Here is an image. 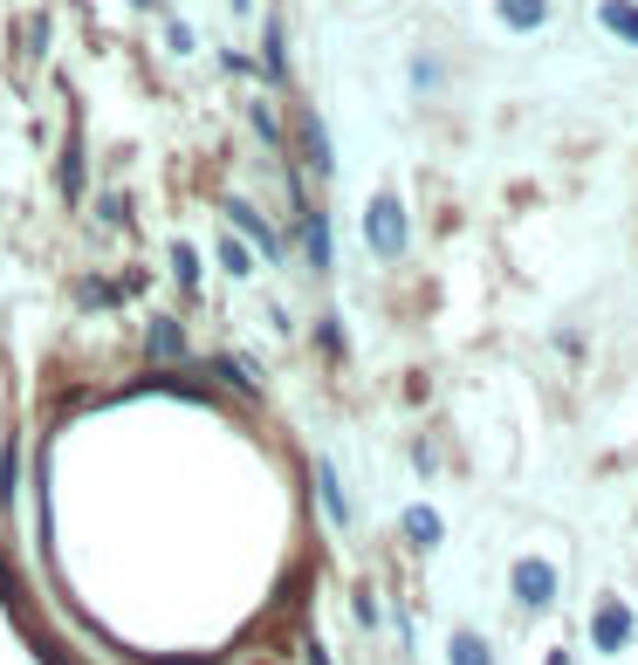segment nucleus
Masks as SVG:
<instances>
[{
    "mask_svg": "<svg viewBox=\"0 0 638 665\" xmlns=\"http://www.w3.org/2000/svg\"><path fill=\"white\" fill-rule=\"evenodd\" d=\"M364 241H371L378 261H398V254H405V207H398V192H378V199H371Z\"/></svg>",
    "mask_w": 638,
    "mask_h": 665,
    "instance_id": "obj_1",
    "label": "nucleus"
},
{
    "mask_svg": "<svg viewBox=\"0 0 638 665\" xmlns=\"http://www.w3.org/2000/svg\"><path fill=\"white\" fill-rule=\"evenodd\" d=\"M508 583H515L522 610H549V604H556V591H564V576H556V562H543V556H522L515 570H508Z\"/></svg>",
    "mask_w": 638,
    "mask_h": 665,
    "instance_id": "obj_2",
    "label": "nucleus"
},
{
    "mask_svg": "<svg viewBox=\"0 0 638 665\" xmlns=\"http://www.w3.org/2000/svg\"><path fill=\"white\" fill-rule=\"evenodd\" d=\"M631 631H638V618H631V604H625V597H604V604H598V618H591V645H598V652H611V658H618V652L631 645Z\"/></svg>",
    "mask_w": 638,
    "mask_h": 665,
    "instance_id": "obj_3",
    "label": "nucleus"
},
{
    "mask_svg": "<svg viewBox=\"0 0 638 665\" xmlns=\"http://www.w3.org/2000/svg\"><path fill=\"white\" fill-rule=\"evenodd\" d=\"M302 247H310V268L329 275V220L316 207H302Z\"/></svg>",
    "mask_w": 638,
    "mask_h": 665,
    "instance_id": "obj_4",
    "label": "nucleus"
},
{
    "mask_svg": "<svg viewBox=\"0 0 638 665\" xmlns=\"http://www.w3.org/2000/svg\"><path fill=\"white\" fill-rule=\"evenodd\" d=\"M227 220H234V226H241V234H247L254 247H262V254H282V241H275V234H268V220H262V213H254V207H247V199H234V207H227Z\"/></svg>",
    "mask_w": 638,
    "mask_h": 665,
    "instance_id": "obj_5",
    "label": "nucleus"
},
{
    "mask_svg": "<svg viewBox=\"0 0 638 665\" xmlns=\"http://www.w3.org/2000/svg\"><path fill=\"white\" fill-rule=\"evenodd\" d=\"M316 488H323L329 522H337V528H350V501H344V480H337V467H329V459H316Z\"/></svg>",
    "mask_w": 638,
    "mask_h": 665,
    "instance_id": "obj_6",
    "label": "nucleus"
},
{
    "mask_svg": "<svg viewBox=\"0 0 638 665\" xmlns=\"http://www.w3.org/2000/svg\"><path fill=\"white\" fill-rule=\"evenodd\" d=\"M151 357H159V364H172V357H186V329H178L172 316H159V323H151Z\"/></svg>",
    "mask_w": 638,
    "mask_h": 665,
    "instance_id": "obj_7",
    "label": "nucleus"
},
{
    "mask_svg": "<svg viewBox=\"0 0 638 665\" xmlns=\"http://www.w3.org/2000/svg\"><path fill=\"white\" fill-rule=\"evenodd\" d=\"M495 14L508 21V28H543V14H549V0H495Z\"/></svg>",
    "mask_w": 638,
    "mask_h": 665,
    "instance_id": "obj_8",
    "label": "nucleus"
},
{
    "mask_svg": "<svg viewBox=\"0 0 638 665\" xmlns=\"http://www.w3.org/2000/svg\"><path fill=\"white\" fill-rule=\"evenodd\" d=\"M598 21L611 35H625V42H638V8L631 0H598Z\"/></svg>",
    "mask_w": 638,
    "mask_h": 665,
    "instance_id": "obj_9",
    "label": "nucleus"
},
{
    "mask_svg": "<svg viewBox=\"0 0 638 665\" xmlns=\"http://www.w3.org/2000/svg\"><path fill=\"white\" fill-rule=\"evenodd\" d=\"M446 658L453 665H488V638H480V631H453L446 638Z\"/></svg>",
    "mask_w": 638,
    "mask_h": 665,
    "instance_id": "obj_10",
    "label": "nucleus"
},
{
    "mask_svg": "<svg viewBox=\"0 0 638 665\" xmlns=\"http://www.w3.org/2000/svg\"><path fill=\"white\" fill-rule=\"evenodd\" d=\"M405 535H413V549H432L440 542V515L432 508H405Z\"/></svg>",
    "mask_w": 638,
    "mask_h": 665,
    "instance_id": "obj_11",
    "label": "nucleus"
},
{
    "mask_svg": "<svg viewBox=\"0 0 638 665\" xmlns=\"http://www.w3.org/2000/svg\"><path fill=\"white\" fill-rule=\"evenodd\" d=\"M14 488H21V446L8 440L0 446V508H14Z\"/></svg>",
    "mask_w": 638,
    "mask_h": 665,
    "instance_id": "obj_12",
    "label": "nucleus"
},
{
    "mask_svg": "<svg viewBox=\"0 0 638 665\" xmlns=\"http://www.w3.org/2000/svg\"><path fill=\"white\" fill-rule=\"evenodd\" d=\"M302 144H310V165L329 172L337 159H329V138H323V117H302Z\"/></svg>",
    "mask_w": 638,
    "mask_h": 665,
    "instance_id": "obj_13",
    "label": "nucleus"
},
{
    "mask_svg": "<svg viewBox=\"0 0 638 665\" xmlns=\"http://www.w3.org/2000/svg\"><path fill=\"white\" fill-rule=\"evenodd\" d=\"M213 371H220V377H234L241 392H262V377H254V364H247V357H220Z\"/></svg>",
    "mask_w": 638,
    "mask_h": 665,
    "instance_id": "obj_14",
    "label": "nucleus"
},
{
    "mask_svg": "<svg viewBox=\"0 0 638 665\" xmlns=\"http://www.w3.org/2000/svg\"><path fill=\"white\" fill-rule=\"evenodd\" d=\"M220 268H227V275H254V254H247L234 234H227V241H220Z\"/></svg>",
    "mask_w": 638,
    "mask_h": 665,
    "instance_id": "obj_15",
    "label": "nucleus"
},
{
    "mask_svg": "<svg viewBox=\"0 0 638 665\" xmlns=\"http://www.w3.org/2000/svg\"><path fill=\"white\" fill-rule=\"evenodd\" d=\"M172 275H178V289H193V281H199V254H193L186 241L172 247Z\"/></svg>",
    "mask_w": 638,
    "mask_h": 665,
    "instance_id": "obj_16",
    "label": "nucleus"
},
{
    "mask_svg": "<svg viewBox=\"0 0 638 665\" xmlns=\"http://www.w3.org/2000/svg\"><path fill=\"white\" fill-rule=\"evenodd\" d=\"M262 62H268V75H289V56H282V28L268 21V42H262Z\"/></svg>",
    "mask_w": 638,
    "mask_h": 665,
    "instance_id": "obj_17",
    "label": "nucleus"
},
{
    "mask_svg": "<svg viewBox=\"0 0 638 665\" xmlns=\"http://www.w3.org/2000/svg\"><path fill=\"white\" fill-rule=\"evenodd\" d=\"M62 192H69V199L83 192V151H76V144H69V159H62Z\"/></svg>",
    "mask_w": 638,
    "mask_h": 665,
    "instance_id": "obj_18",
    "label": "nucleus"
},
{
    "mask_svg": "<svg viewBox=\"0 0 638 665\" xmlns=\"http://www.w3.org/2000/svg\"><path fill=\"white\" fill-rule=\"evenodd\" d=\"M316 343H323V357H344V329H337V316H323V329H316Z\"/></svg>",
    "mask_w": 638,
    "mask_h": 665,
    "instance_id": "obj_19",
    "label": "nucleus"
},
{
    "mask_svg": "<svg viewBox=\"0 0 638 665\" xmlns=\"http://www.w3.org/2000/svg\"><path fill=\"white\" fill-rule=\"evenodd\" d=\"M124 289H111V281H83V302H90V310H96V302H117Z\"/></svg>",
    "mask_w": 638,
    "mask_h": 665,
    "instance_id": "obj_20",
    "label": "nucleus"
},
{
    "mask_svg": "<svg viewBox=\"0 0 638 665\" xmlns=\"http://www.w3.org/2000/svg\"><path fill=\"white\" fill-rule=\"evenodd\" d=\"M310 665H329V652H323V645H310Z\"/></svg>",
    "mask_w": 638,
    "mask_h": 665,
    "instance_id": "obj_21",
    "label": "nucleus"
},
{
    "mask_svg": "<svg viewBox=\"0 0 638 665\" xmlns=\"http://www.w3.org/2000/svg\"><path fill=\"white\" fill-rule=\"evenodd\" d=\"M549 665H570V652H549Z\"/></svg>",
    "mask_w": 638,
    "mask_h": 665,
    "instance_id": "obj_22",
    "label": "nucleus"
},
{
    "mask_svg": "<svg viewBox=\"0 0 638 665\" xmlns=\"http://www.w3.org/2000/svg\"><path fill=\"white\" fill-rule=\"evenodd\" d=\"M234 8H247V0H234Z\"/></svg>",
    "mask_w": 638,
    "mask_h": 665,
    "instance_id": "obj_23",
    "label": "nucleus"
}]
</instances>
